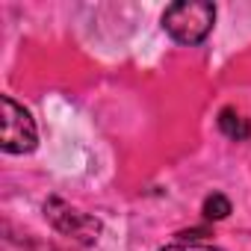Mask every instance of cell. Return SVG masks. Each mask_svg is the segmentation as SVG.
Segmentation results:
<instances>
[{"label": "cell", "instance_id": "cell-1", "mask_svg": "<svg viewBox=\"0 0 251 251\" xmlns=\"http://www.w3.org/2000/svg\"><path fill=\"white\" fill-rule=\"evenodd\" d=\"M216 21V6L207 0H180L163 12L166 33L180 45H198L207 39Z\"/></svg>", "mask_w": 251, "mask_h": 251}, {"label": "cell", "instance_id": "cell-2", "mask_svg": "<svg viewBox=\"0 0 251 251\" xmlns=\"http://www.w3.org/2000/svg\"><path fill=\"white\" fill-rule=\"evenodd\" d=\"M3 103V127H0V148L6 154H30L36 148V121L33 115L15 103L9 95L0 98Z\"/></svg>", "mask_w": 251, "mask_h": 251}, {"label": "cell", "instance_id": "cell-3", "mask_svg": "<svg viewBox=\"0 0 251 251\" xmlns=\"http://www.w3.org/2000/svg\"><path fill=\"white\" fill-rule=\"evenodd\" d=\"M45 213H48V216H50V222H53L62 233H68V236L92 239V236L98 233V222H95V219H89V216H83V213L71 210V207H68V204H62L59 198H50V201L45 204Z\"/></svg>", "mask_w": 251, "mask_h": 251}, {"label": "cell", "instance_id": "cell-4", "mask_svg": "<svg viewBox=\"0 0 251 251\" xmlns=\"http://www.w3.org/2000/svg\"><path fill=\"white\" fill-rule=\"evenodd\" d=\"M219 127H222V133H225L227 139H236V142H242V139L251 136L248 118H242V115H239L236 109H230V106H225V109L219 112Z\"/></svg>", "mask_w": 251, "mask_h": 251}, {"label": "cell", "instance_id": "cell-5", "mask_svg": "<svg viewBox=\"0 0 251 251\" xmlns=\"http://www.w3.org/2000/svg\"><path fill=\"white\" fill-rule=\"evenodd\" d=\"M227 213H230V201H227L225 195L213 192V195L204 201V216H207V219H225Z\"/></svg>", "mask_w": 251, "mask_h": 251}, {"label": "cell", "instance_id": "cell-6", "mask_svg": "<svg viewBox=\"0 0 251 251\" xmlns=\"http://www.w3.org/2000/svg\"><path fill=\"white\" fill-rule=\"evenodd\" d=\"M160 251H222V248H216L210 242H195V239L189 242V239H183V242H172V245H166Z\"/></svg>", "mask_w": 251, "mask_h": 251}]
</instances>
